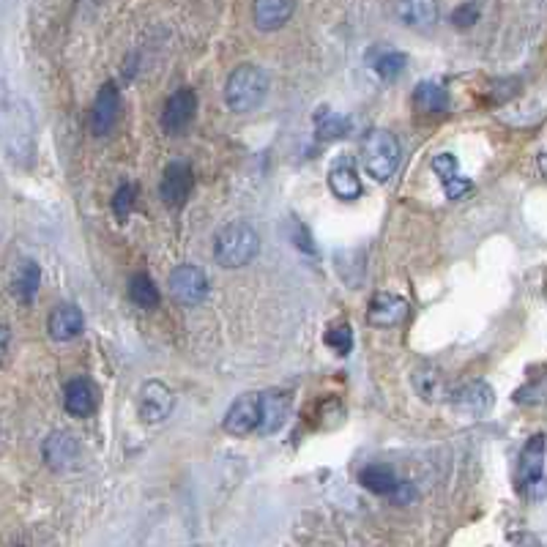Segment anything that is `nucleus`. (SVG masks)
<instances>
[{
    "label": "nucleus",
    "instance_id": "obj_13",
    "mask_svg": "<svg viewBox=\"0 0 547 547\" xmlns=\"http://www.w3.org/2000/svg\"><path fill=\"white\" fill-rule=\"evenodd\" d=\"M63 405L72 417L77 419H85V417H93V410L99 405V391L93 386V380L88 378H72L63 389Z\"/></svg>",
    "mask_w": 547,
    "mask_h": 547
},
{
    "label": "nucleus",
    "instance_id": "obj_31",
    "mask_svg": "<svg viewBox=\"0 0 547 547\" xmlns=\"http://www.w3.org/2000/svg\"><path fill=\"white\" fill-rule=\"evenodd\" d=\"M417 493H414V487H410V485H399L394 493H391V501H397V504H408L410 498H414Z\"/></svg>",
    "mask_w": 547,
    "mask_h": 547
},
{
    "label": "nucleus",
    "instance_id": "obj_17",
    "mask_svg": "<svg viewBox=\"0 0 547 547\" xmlns=\"http://www.w3.org/2000/svg\"><path fill=\"white\" fill-rule=\"evenodd\" d=\"M433 170L441 178V187H444V192H446L449 200H457V197H463L471 189V181L465 176H460L457 159L452 154H438L433 159Z\"/></svg>",
    "mask_w": 547,
    "mask_h": 547
},
{
    "label": "nucleus",
    "instance_id": "obj_12",
    "mask_svg": "<svg viewBox=\"0 0 547 547\" xmlns=\"http://www.w3.org/2000/svg\"><path fill=\"white\" fill-rule=\"evenodd\" d=\"M394 14L405 28L430 31L438 23V0H394Z\"/></svg>",
    "mask_w": 547,
    "mask_h": 547
},
{
    "label": "nucleus",
    "instance_id": "obj_11",
    "mask_svg": "<svg viewBox=\"0 0 547 547\" xmlns=\"http://www.w3.org/2000/svg\"><path fill=\"white\" fill-rule=\"evenodd\" d=\"M296 14V0H254L252 4V20L254 28L263 34H274L291 23Z\"/></svg>",
    "mask_w": 547,
    "mask_h": 547
},
{
    "label": "nucleus",
    "instance_id": "obj_19",
    "mask_svg": "<svg viewBox=\"0 0 547 547\" xmlns=\"http://www.w3.org/2000/svg\"><path fill=\"white\" fill-rule=\"evenodd\" d=\"M367 61H369L372 72H375L383 82L397 80V77L405 72V66H408V55L399 53V50H394V47H372V50L367 53Z\"/></svg>",
    "mask_w": 547,
    "mask_h": 547
},
{
    "label": "nucleus",
    "instance_id": "obj_30",
    "mask_svg": "<svg viewBox=\"0 0 547 547\" xmlns=\"http://www.w3.org/2000/svg\"><path fill=\"white\" fill-rule=\"evenodd\" d=\"M134 197H137V187L134 184H123V187L115 189V195H112V211H115L118 219H126L131 214Z\"/></svg>",
    "mask_w": 547,
    "mask_h": 547
},
{
    "label": "nucleus",
    "instance_id": "obj_5",
    "mask_svg": "<svg viewBox=\"0 0 547 547\" xmlns=\"http://www.w3.org/2000/svg\"><path fill=\"white\" fill-rule=\"evenodd\" d=\"M170 293L176 302L187 304V307H195L200 304L206 296H208V277L200 265H178L173 274H170Z\"/></svg>",
    "mask_w": 547,
    "mask_h": 547
},
{
    "label": "nucleus",
    "instance_id": "obj_10",
    "mask_svg": "<svg viewBox=\"0 0 547 547\" xmlns=\"http://www.w3.org/2000/svg\"><path fill=\"white\" fill-rule=\"evenodd\" d=\"M192 187H195V176H192V168L189 162H170L162 173V181H159V195L162 200L170 206V208H178L189 200L192 195Z\"/></svg>",
    "mask_w": 547,
    "mask_h": 547
},
{
    "label": "nucleus",
    "instance_id": "obj_4",
    "mask_svg": "<svg viewBox=\"0 0 547 547\" xmlns=\"http://www.w3.org/2000/svg\"><path fill=\"white\" fill-rule=\"evenodd\" d=\"M222 427L241 438V436H249V433H260L263 427V394L260 391H246L241 394L225 414V422Z\"/></svg>",
    "mask_w": 547,
    "mask_h": 547
},
{
    "label": "nucleus",
    "instance_id": "obj_29",
    "mask_svg": "<svg viewBox=\"0 0 547 547\" xmlns=\"http://www.w3.org/2000/svg\"><path fill=\"white\" fill-rule=\"evenodd\" d=\"M479 17H482V6L476 4V0H468V4H463L452 12V25L460 31H468L479 23Z\"/></svg>",
    "mask_w": 547,
    "mask_h": 547
},
{
    "label": "nucleus",
    "instance_id": "obj_22",
    "mask_svg": "<svg viewBox=\"0 0 547 547\" xmlns=\"http://www.w3.org/2000/svg\"><path fill=\"white\" fill-rule=\"evenodd\" d=\"M39 285H42V268L34 263V260H23L14 271V280H12V288H14V296L17 302L23 304H34L36 293H39Z\"/></svg>",
    "mask_w": 547,
    "mask_h": 547
},
{
    "label": "nucleus",
    "instance_id": "obj_18",
    "mask_svg": "<svg viewBox=\"0 0 547 547\" xmlns=\"http://www.w3.org/2000/svg\"><path fill=\"white\" fill-rule=\"evenodd\" d=\"M329 187L334 192V197L345 200V203H353L361 197V181H359V173L356 168L348 162V159H340L331 170H329Z\"/></svg>",
    "mask_w": 547,
    "mask_h": 547
},
{
    "label": "nucleus",
    "instance_id": "obj_21",
    "mask_svg": "<svg viewBox=\"0 0 547 547\" xmlns=\"http://www.w3.org/2000/svg\"><path fill=\"white\" fill-rule=\"evenodd\" d=\"M288 394L283 391H263V427H260V436H271L277 433L288 417Z\"/></svg>",
    "mask_w": 547,
    "mask_h": 547
},
{
    "label": "nucleus",
    "instance_id": "obj_7",
    "mask_svg": "<svg viewBox=\"0 0 547 547\" xmlns=\"http://www.w3.org/2000/svg\"><path fill=\"white\" fill-rule=\"evenodd\" d=\"M544 449H547V438L542 433H536V436L528 438V444L520 452V482L533 495H536V487L547 490V482H544Z\"/></svg>",
    "mask_w": 547,
    "mask_h": 547
},
{
    "label": "nucleus",
    "instance_id": "obj_14",
    "mask_svg": "<svg viewBox=\"0 0 547 547\" xmlns=\"http://www.w3.org/2000/svg\"><path fill=\"white\" fill-rule=\"evenodd\" d=\"M408 315V302L397 293H375L372 302H369V312H367V321L378 329H391L397 323H402Z\"/></svg>",
    "mask_w": 547,
    "mask_h": 547
},
{
    "label": "nucleus",
    "instance_id": "obj_16",
    "mask_svg": "<svg viewBox=\"0 0 547 547\" xmlns=\"http://www.w3.org/2000/svg\"><path fill=\"white\" fill-rule=\"evenodd\" d=\"M82 326H85V318H82V310L77 304H58L47 321V331L55 342L74 340L77 334H82Z\"/></svg>",
    "mask_w": 547,
    "mask_h": 547
},
{
    "label": "nucleus",
    "instance_id": "obj_25",
    "mask_svg": "<svg viewBox=\"0 0 547 547\" xmlns=\"http://www.w3.org/2000/svg\"><path fill=\"white\" fill-rule=\"evenodd\" d=\"M414 389L425 402H436L446 394V383L444 375L436 367H419L414 369Z\"/></svg>",
    "mask_w": 547,
    "mask_h": 547
},
{
    "label": "nucleus",
    "instance_id": "obj_9",
    "mask_svg": "<svg viewBox=\"0 0 547 547\" xmlns=\"http://www.w3.org/2000/svg\"><path fill=\"white\" fill-rule=\"evenodd\" d=\"M197 115V93L192 88H178L162 107V129L168 134L184 131Z\"/></svg>",
    "mask_w": 547,
    "mask_h": 547
},
{
    "label": "nucleus",
    "instance_id": "obj_6",
    "mask_svg": "<svg viewBox=\"0 0 547 547\" xmlns=\"http://www.w3.org/2000/svg\"><path fill=\"white\" fill-rule=\"evenodd\" d=\"M118 115H120V93H118V85L115 82H104L93 99V107H91V115H88V126H91V134L93 137H107L115 123H118Z\"/></svg>",
    "mask_w": 547,
    "mask_h": 547
},
{
    "label": "nucleus",
    "instance_id": "obj_2",
    "mask_svg": "<svg viewBox=\"0 0 547 547\" xmlns=\"http://www.w3.org/2000/svg\"><path fill=\"white\" fill-rule=\"evenodd\" d=\"M265 93H268V74L254 63L235 66L225 82V101L238 115L257 110L263 104Z\"/></svg>",
    "mask_w": 547,
    "mask_h": 547
},
{
    "label": "nucleus",
    "instance_id": "obj_24",
    "mask_svg": "<svg viewBox=\"0 0 547 547\" xmlns=\"http://www.w3.org/2000/svg\"><path fill=\"white\" fill-rule=\"evenodd\" d=\"M359 482H361L364 490H369V493H375V495H391V493L399 487V479H397L394 468L380 465V463L367 465V468L359 474Z\"/></svg>",
    "mask_w": 547,
    "mask_h": 547
},
{
    "label": "nucleus",
    "instance_id": "obj_1",
    "mask_svg": "<svg viewBox=\"0 0 547 547\" xmlns=\"http://www.w3.org/2000/svg\"><path fill=\"white\" fill-rule=\"evenodd\" d=\"M260 252V235L246 222L225 225L214 238V257L222 268H244Z\"/></svg>",
    "mask_w": 547,
    "mask_h": 547
},
{
    "label": "nucleus",
    "instance_id": "obj_3",
    "mask_svg": "<svg viewBox=\"0 0 547 547\" xmlns=\"http://www.w3.org/2000/svg\"><path fill=\"white\" fill-rule=\"evenodd\" d=\"M399 159H402V149L391 131L386 129L367 131V137L361 140V165L367 176H372V181L378 184L391 181V176L399 168Z\"/></svg>",
    "mask_w": 547,
    "mask_h": 547
},
{
    "label": "nucleus",
    "instance_id": "obj_26",
    "mask_svg": "<svg viewBox=\"0 0 547 547\" xmlns=\"http://www.w3.org/2000/svg\"><path fill=\"white\" fill-rule=\"evenodd\" d=\"M129 299L140 310L159 307V291H157V285L149 274H134V277L129 280Z\"/></svg>",
    "mask_w": 547,
    "mask_h": 547
},
{
    "label": "nucleus",
    "instance_id": "obj_15",
    "mask_svg": "<svg viewBox=\"0 0 547 547\" xmlns=\"http://www.w3.org/2000/svg\"><path fill=\"white\" fill-rule=\"evenodd\" d=\"M42 457L53 471L72 468L80 460V444L72 433H53L42 446Z\"/></svg>",
    "mask_w": 547,
    "mask_h": 547
},
{
    "label": "nucleus",
    "instance_id": "obj_8",
    "mask_svg": "<svg viewBox=\"0 0 547 547\" xmlns=\"http://www.w3.org/2000/svg\"><path fill=\"white\" fill-rule=\"evenodd\" d=\"M176 394L162 380H149L140 389V419L146 425H159L173 414Z\"/></svg>",
    "mask_w": 547,
    "mask_h": 547
},
{
    "label": "nucleus",
    "instance_id": "obj_27",
    "mask_svg": "<svg viewBox=\"0 0 547 547\" xmlns=\"http://www.w3.org/2000/svg\"><path fill=\"white\" fill-rule=\"evenodd\" d=\"M315 123H318L321 140H342V137L353 129V120L340 112H323L315 118Z\"/></svg>",
    "mask_w": 547,
    "mask_h": 547
},
{
    "label": "nucleus",
    "instance_id": "obj_20",
    "mask_svg": "<svg viewBox=\"0 0 547 547\" xmlns=\"http://www.w3.org/2000/svg\"><path fill=\"white\" fill-rule=\"evenodd\" d=\"M493 402H495V394H493V389H490L485 380L465 383V386L455 394V405L463 408V410H468V414H474V417L487 414V410L493 408Z\"/></svg>",
    "mask_w": 547,
    "mask_h": 547
},
{
    "label": "nucleus",
    "instance_id": "obj_23",
    "mask_svg": "<svg viewBox=\"0 0 547 547\" xmlns=\"http://www.w3.org/2000/svg\"><path fill=\"white\" fill-rule=\"evenodd\" d=\"M414 104H417V110H422L427 115H444V112H449V93L444 85L425 80L414 91Z\"/></svg>",
    "mask_w": 547,
    "mask_h": 547
},
{
    "label": "nucleus",
    "instance_id": "obj_28",
    "mask_svg": "<svg viewBox=\"0 0 547 547\" xmlns=\"http://www.w3.org/2000/svg\"><path fill=\"white\" fill-rule=\"evenodd\" d=\"M326 345L337 353V356H348L353 350V329L348 323H337L326 331Z\"/></svg>",
    "mask_w": 547,
    "mask_h": 547
}]
</instances>
